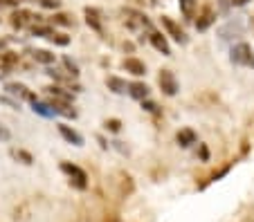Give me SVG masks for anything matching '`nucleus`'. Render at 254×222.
I'll list each match as a JSON object with an SVG mask.
<instances>
[{
    "mask_svg": "<svg viewBox=\"0 0 254 222\" xmlns=\"http://www.w3.org/2000/svg\"><path fill=\"white\" fill-rule=\"evenodd\" d=\"M230 61L234 65H243V68H252L254 70V52L248 43H239L232 47L230 52Z\"/></svg>",
    "mask_w": 254,
    "mask_h": 222,
    "instance_id": "1",
    "label": "nucleus"
},
{
    "mask_svg": "<svg viewBox=\"0 0 254 222\" xmlns=\"http://www.w3.org/2000/svg\"><path fill=\"white\" fill-rule=\"evenodd\" d=\"M61 171L67 175V178H70V182L74 184L77 188H86L88 186V175H86V171H81L79 166L70 164V162H63Z\"/></svg>",
    "mask_w": 254,
    "mask_h": 222,
    "instance_id": "2",
    "label": "nucleus"
},
{
    "mask_svg": "<svg viewBox=\"0 0 254 222\" xmlns=\"http://www.w3.org/2000/svg\"><path fill=\"white\" fill-rule=\"evenodd\" d=\"M158 83H160V88H162V92L167 94V97H176L178 94V88L180 86H178V79L171 70H162L160 77H158Z\"/></svg>",
    "mask_w": 254,
    "mask_h": 222,
    "instance_id": "3",
    "label": "nucleus"
},
{
    "mask_svg": "<svg viewBox=\"0 0 254 222\" xmlns=\"http://www.w3.org/2000/svg\"><path fill=\"white\" fill-rule=\"evenodd\" d=\"M239 36H243V20L236 18V20H230L227 25H223L221 29H218V39L225 43V41H232V39H239Z\"/></svg>",
    "mask_w": 254,
    "mask_h": 222,
    "instance_id": "4",
    "label": "nucleus"
},
{
    "mask_svg": "<svg viewBox=\"0 0 254 222\" xmlns=\"http://www.w3.org/2000/svg\"><path fill=\"white\" fill-rule=\"evenodd\" d=\"M162 25H164V29L169 32V36H173V41L176 43H180V45H187V34H185V29H180V25L176 23V20H171V18H167V16H162Z\"/></svg>",
    "mask_w": 254,
    "mask_h": 222,
    "instance_id": "5",
    "label": "nucleus"
},
{
    "mask_svg": "<svg viewBox=\"0 0 254 222\" xmlns=\"http://www.w3.org/2000/svg\"><path fill=\"white\" fill-rule=\"evenodd\" d=\"M59 133H61V137L67 141V144H74V146H83V137L79 135L74 128H70L67 124H59Z\"/></svg>",
    "mask_w": 254,
    "mask_h": 222,
    "instance_id": "6",
    "label": "nucleus"
},
{
    "mask_svg": "<svg viewBox=\"0 0 254 222\" xmlns=\"http://www.w3.org/2000/svg\"><path fill=\"white\" fill-rule=\"evenodd\" d=\"M149 41H151V45H153L155 49H158L162 56H171V47H169V43H167V39H164L160 32H151V36H149Z\"/></svg>",
    "mask_w": 254,
    "mask_h": 222,
    "instance_id": "7",
    "label": "nucleus"
},
{
    "mask_svg": "<svg viewBox=\"0 0 254 222\" xmlns=\"http://www.w3.org/2000/svg\"><path fill=\"white\" fill-rule=\"evenodd\" d=\"M124 70L130 74H135V77H142V74H146V65H144L142 61H137V58H126L124 61Z\"/></svg>",
    "mask_w": 254,
    "mask_h": 222,
    "instance_id": "8",
    "label": "nucleus"
},
{
    "mask_svg": "<svg viewBox=\"0 0 254 222\" xmlns=\"http://www.w3.org/2000/svg\"><path fill=\"white\" fill-rule=\"evenodd\" d=\"M5 90L9 92V94H14V97H18V99H29V101L34 99L32 92H29L25 86H20V83H9V86H7Z\"/></svg>",
    "mask_w": 254,
    "mask_h": 222,
    "instance_id": "9",
    "label": "nucleus"
},
{
    "mask_svg": "<svg viewBox=\"0 0 254 222\" xmlns=\"http://www.w3.org/2000/svg\"><path fill=\"white\" fill-rule=\"evenodd\" d=\"M128 94L133 99H139V101H144V99L149 97V88L144 86V83H130V86H128Z\"/></svg>",
    "mask_w": 254,
    "mask_h": 222,
    "instance_id": "10",
    "label": "nucleus"
},
{
    "mask_svg": "<svg viewBox=\"0 0 254 222\" xmlns=\"http://www.w3.org/2000/svg\"><path fill=\"white\" fill-rule=\"evenodd\" d=\"M178 144L183 146V148H187V146L196 144V133L189 131V128H185V131L178 133Z\"/></svg>",
    "mask_w": 254,
    "mask_h": 222,
    "instance_id": "11",
    "label": "nucleus"
},
{
    "mask_svg": "<svg viewBox=\"0 0 254 222\" xmlns=\"http://www.w3.org/2000/svg\"><path fill=\"white\" fill-rule=\"evenodd\" d=\"M32 110H34V112H39L41 117H54V108H52V106H48V103H41L36 97L32 99Z\"/></svg>",
    "mask_w": 254,
    "mask_h": 222,
    "instance_id": "12",
    "label": "nucleus"
},
{
    "mask_svg": "<svg viewBox=\"0 0 254 222\" xmlns=\"http://www.w3.org/2000/svg\"><path fill=\"white\" fill-rule=\"evenodd\" d=\"M108 88H111L115 94H126V92H128V86H126V81H122V79H117V77L108 79Z\"/></svg>",
    "mask_w": 254,
    "mask_h": 222,
    "instance_id": "13",
    "label": "nucleus"
},
{
    "mask_svg": "<svg viewBox=\"0 0 254 222\" xmlns=\"http://www.w3.org/2000/svg\"><path fill=\"white\" fill-rule=\"evenodd\" d=\"M180 2V11L185 18H193V9H196V0H178Z\"/></svg>",
    "mask_w": 254,
    "mask_h": 222,
    "instance_id": "14",
    "label": "nucleus"
},
{
    "mask_svg": "<svg viewBox=\"0 0 254 222\" xmlns=\"http://www.w3.org/2000/svg\"><path fill=\"white\" fill-rule=\"evenodd\" d=\"M32 18H34V16L29 14V11H16V14H14V20H11V23H14L16 27L20 29V27H25V25H27Z\"/></svg>",
    "mask_w": 254,
    "mask_h": 222,
    "instance_id": "15",
    "label": "nucleus"
},
{
    "mask_svg": "<svg viewBox=\"0 0 254 222\" xmlns=\"http://www.w3.org/2000/svg\"><path fill=\"white\" fill-rule=\"evenodd\" d=\"M34 61H39V63H45V65H50V63H54V54L45 52V49H36V52H34Z\"/></svg>",
    "mask_w": 254,
    "mask_h": 222,
    "instance_id": "16",
    "label": "nucleus"
},
{
    "mask_svg": "<svg viewBox=\"0 0 254 222\" xmlns=\"http://www.w3.org/2000/svg\"><path fill=\"white\" fill-rule=\"evenodd\" d=\"M211 23H214V14H211V11H205V16H202V20H198V23H196V27L202 32V29H207Z\"/></svg>",
    "mask_w": 254,
    "mask_h": 222,
    "instance_id": "17",
    "label": "nucleus"
},
{
    "mask_svg": "<svg viewBox=\"0 0 254 222\" xmlns=\"http://www.w3.org/2000/svg\"><path fill=\"white\" fill-rule=\"evenodd\" d=\"M86 16H88V25H92L97 32H101V25H99V20H97V11L95 9H86Z\"/></svg>",
    "mask_w": 254,
    "mask_h": 222,
    "instance_id": "18",
    "label": "nucleus"
},
{
    "mask_svg": "<svg viewBox=\"0 0 254 222\" xmlns=\"http://www.w3.org/2000/svg\"><path fill=\"white\" fill-rule=\"evenodd\" d=\"M48 41H52V43H57V45H67V43H70V39H67V36H63V34H50Z\"/></svg>",
    "mask_w": 254,
    "mask_h": 222,
    "instance_id": "19",
    "label": "nucleus"
},
{
    "mask_svg": "<svg viewBox=\"0 0 254 222\" xmlns=\"http://www.w3.org/2000/svg\"><path fill=\"white\" fill-rule=\"evenodd\" d=\"M63 63H65V68L70 70V74H72V77H77V74H79V68H77V63L72 61V58H67V56H63Z\"/></svg>",
    "mask_w": 254,
    "mask_h": 222,
    "instance_id": "20",
    "label": "nucleus"
},
{
    "mask_svg": "<svg viewBox=\"0 0 254 222\" xmlns=\"http://www.w3.org/2000/svg\"><path fill=\"white\" fill-rule=\"evenodd\" d=\"M41 5L43 7H54V9H57V7L61 5V0H41Z\"/></svg>",
    "mask_w": 254,
    "mask_h": 222,
    "instance_id": "21",
    "label": "nucleus"
},
{
    "mask_svg": "<svg viewBox=\"0 0 254 222\" xmlns=\"http://www.w3.org/2000/svg\"><path fill=\"white\" fill-rule=\"evenodd\" d=\"M106 128H111L113 133H117V131H120V121H115V119L108 121V124H106Z\"/></svg>",
    "mask_w": 254,
    "mask_h": 222,
    "instance_id": "22",
    "label": "nucleus"
},
{
    "mask_svg": "<svg viewBox=\"0 0 254 222\" xmlns=\"http://www.w3.org/2000/svg\"><path fill=\"white\" fill-rule=\"evenodd\" d=\"M54 20H57L59 25H70V20H67V16H54Z\"/></svg>",
    "mask_w": 254,
    "mask_h": 222,
    "instance_id": "23",
    "label": "nucleus"
},
{
    "mask_svg": "<svg viewBox=\"0 0 254 222\" xmlns=\"http://www.w3.org/2000/svg\"><path fill=\"white\" fill-rule=\"evenodd\" d=\"M144 108H146L149 112H155V108H158V106H155V103H144Z\"/></svg>",
    "mask_w": 254,
    "mask_h": 222,
    "instance_id": "24",
    "label": "nucleus"
},
{
    "mask_svg": "<svg viewBox=\"0 0 254 222\" xmlns=\"http://www.w3.org/2000/svg\"><path fill=\"white\" fill-rule=\"evenodd\" d=\"M248 2H250V0H232V5H248Z\"/></svg>",
    "mask_w": 254,
    "mask_h": 222,
    "instance_id": "25",
    "label": "nucleus"
}]
</instances>
